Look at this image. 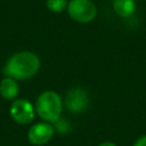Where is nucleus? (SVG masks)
Wrapping results in <instances>:
<instances>
[{
    "instance_id": "nucleus-6",
    "label": "nucleus",
    "mask_w": 146,
    "mask_h": 146,
    "mask_svg": "<svg viewBox=\"0 0 146 146\" xmlns=\"http://www.w3.org/2000/svg\"><path fill=\"white\" fill-rule=\"evenodd\" d=\"M88 96L87 92L81 88L71 89L65 97V106L73 113H81L87 108Z\"/></svg>"
},
{
    "instance_id": "nucleus-2",
    "label": "nucleus",
    "mask_w": 146,
    "mask_h": 146,
    "mask_svg": "<svg viewBox=\"0 0 146 146\" xmlns=\"http://www.w3.org/2000/svg\"><path fill=\"white\" fill-rule=\"evenodd\" d=\"M63 102L60 96L52 91L47 90L42 92L35 102V112L46 122H56L60 119Z\"/></svg>"
},
{
    "instance_id": "nucleus-7",
    "label": "nucleus",
    "mask_w": 146,
    "mask_h": 146,
    "mask_svg": "<svg viewBox=\"0 0 146 146\" xmlns=\"http://www.w3.org/2000/svg\"><path fill=\"white\" fill-rule=\"evenodd\" d=\"M19 91V87L18 83L16 82L15 79L6 76L5 79L1 80L0 82V95L5 98V99H14L16 98V96L18 95Z\"/></svg>"
},
{
    "instance_id": "nucleus-11",
    "label": "nucleus",
    "mask_w": 146,
    "mask_h": 146,
    "mask_svg": "<svg viewBox=\"0 0 146 146\" xmlns=\"http://www.w3.org/2000/svg\"><path fill=\"white\" fill-rule=\"evenodd\" d=\"M99 146H116L114 143H111V141H105V143H103V144H100Z\"/></svg>"
},
{
    "instance_id": "nucleus-3",
    "label": "nucleus",
    "mask_w": 146,
    "mask_h": 146,
    "mask_svg": "<svg viewBox=\"0 0 146 146\" xmlns=\"http://www.w3.org/2000/svg\"><path fill=\"white\" fill-rule=\"evenodd\" d=\"M70 17L79 23H89L97 15V8L91 0H71L67 3Z\"/></svg>"
},
{
    "instance_id": "nucleus-4",
    "label": "nucleus",
    "mask_w": 146,
    "mask_h": 146,
    "mask_svg": "<svg viewBox=\"0 0 146 146\" xmlns=\"http://www.w3.org/2000/svg\"><path fill=\"white\" fill-rule=\"evenodd\" d=\"M34 108L26 99L14 100L10 106V116L21 124H29L34 119Z\"/></svg>"
},
{
    "instance_id": "nucleus-9",
    "label": "nucleus",
    "mask_w": 146,
    "mask_h": 146,
    "mask_svg": "<svg viewBox=\"0 0 146 146\" xmlns=\"http://www.w3.org/2000/svg\"><path fill=\"white\" fill-rule=\"evenodd\" d=\"M46 5H47V8L54 13H62L65 8H67L66 0H47Z\"/></svg>"
},
{
    "instance_id": "nucleus-10",
    "label": "nucleus",
    "mask_w": 146,
    "mask_h": 146,
    "mask_svg": "<svg viewBox=\"0 0 146 146\" xmlns=\"http://www.w3.org/2000/svg\"><path fill=\"white\" fill-rule=\"evenodd\" d=\"M133 146H146V135L143 136V137H140V138L135 143Z\"/></svg>"
},
{
    "instance_id": "nucleus-5",
    "label": "nucleus",
    "mask_w": 146,
    "mask_h": 146,
    "mask_svg": "<svg viewBox=\"0 0 146 146\" xmlns=\"http://www.w3.org/2000/svg\"><path fill=\"white\" fill-rule=\"evenodd\" d=\"M55 129L47 122H40L29 129L27 138L34 145H44L54 136Z\"/></svg>"
},
{
    "instance_id": "nucleus-1",
    "label": "nucleus",
    "mask_w": 146,
    "mask_h": 146,
    "mask_svg": "<svg viewBox=\"0 0 146 146\" xmlns=\"http://www.w3.org/2000/svg\"><path fill=\"white\" fill-rule=\"evenodd\" d=\"M39 67L40 59L35 54L31 51H19L7 60L3 73L15 80H26L32 78Z\"/></svg>"
},
{
    "instance_id": "nucleus-8",
    "label": "nucleus",
    "mask_w": 146,
    "mask_h": 146,
    "mask_svg": "<svg viewBox=\"0 0 146 146\" xmlns=\"http://www.w3.org/2000/svg\"><path fill=\"white\" fill-rule=\"evenodd\" d=\"M113 9L120 17H129L135 11L133 0H114Z\"/></svg>"
}]
</instances>
